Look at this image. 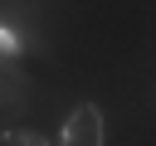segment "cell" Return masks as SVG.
<instances>
[{
	"label": "cell",
	"mask_w": 156,
	"mask_h": 146,
	"mask_svg": "<svg viewBox=\"0 0 156 146\" xmlns=\"http://www.w3.org/2000/svg\"><path fill=\"white\" fill-rule=\"evenodd\" d=\"M58 146H102V112L93 102L73 107L63 117V131H58Z\"/></svg>",
	"instance_id": "obj_1"
},
{
	"label": "cell",
	"mask_w": 156,
	"mask_h": 146,
	"mask_svg": "<svg viewBox=\"0 0 156 146\" xmlns=\"http://www.w3.org/2000/svg\"><path fill=\"white\" fill-rule=\"evenodd\" d=\"M20 49H24V44H20V34H15L10 24H0V58H15Z\"/></svg>",
	"instance_id": "obj_2"
},
{
	"label": "cell",
	"mask_w": 156,
	"mask_h": 146,
	"mask_svg": "<svg viewBox=\"0 0 156 146\" xmlns=\"http://www.w3.org/2000/svg\"><path fill=\"white\" fill-rule=\"evenodd\" d=\"M0 146H49L44 136H34V131H5L0 136Z\"/></svg>",
	"instance_id": "obj_3"
}]
</instances>
